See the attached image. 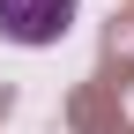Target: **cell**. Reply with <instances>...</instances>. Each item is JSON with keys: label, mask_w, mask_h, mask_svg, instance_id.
Returning a JSON list of instances; mask_svg holds the SVG:
<instances>
[{"label": "cell", "mask_w": 134, "mask_h": 134, "mask_svg": "<svg viewBox=\"0 0 134 134\" xmlns=\"http://www.w3.org/2000/svg\"><path fill=\"white\" fill-rule=\"evenodd\" d=\"M67 119H75V134H127V119H119V90H112L104 75L75 90V104H67Z\"/></svg>", "instance_id": "7a4b0ae2"}, {"label": "cell", "mask_w": 134, "mask_h": 134, "mask_svg": "<svg viewBox=\"0 0 134 134\" xmlns=\"http://www.w3.org/2000/svg\"><path fill=\"white\" fill-rule=\"evenodd\" d=\"M82 0H0V37L8 45H60Z\"/></svg>", "instance_id": "6da1fadb"}, {"label": "cell", "mask_w": 134, "mask_h": 134, "mask_svg": "<svg viewBox=\"0 0 134 134\" xmlns=\"http://www.w3.org/2000/svg\"><path fill=\"white\" fill-rule=\"evenodd\" d=\"M104 82H112V90L134 82V8H119L112 30H104Z\"/></svg>", "instance_id": "3957f363"}]
</instances>
